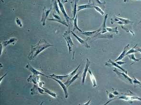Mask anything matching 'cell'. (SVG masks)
<instances>
[{"label": "cell", "mask_w": 141, "mask_h": 105, "mask_svg": "<svg viewBox=\"0 0 141 105\" xmlns=\"http://www.w3.org/2000/svg\"><path fill=\"white\" fill-rule=\"evenodd\" d=\"M63 37L64 38V39L66 40L67 46L68 47L69 49V54H70L71 50H72V47L73 45V43L72 42V41L71 40V38L70 37V31H66L63 35Z\"/></svg>", "instance_id": "cell-2"}, {"label": "cell", "mask_w": 141, "mask_h": 105, "mask_svg": "<svg viewBox=\"0 0 141 105\" xmlns=\"http://www.w3.org/2000/svg\"><path fill=\"white\" fill-rule=\"evenodd\" d=\"M68 1L67 0H62V2H67Z\"/></svg>", "instance_id": "cell-36"}, {"label": "cell", "mask_w": 141, "mask_h": 105, "mask_svg": "<svg viewBox=\"0 0 141 105\" xmlns=\"http://www.w3.org/2000/svg\"><path fill=\"white\" fill-rule=\"evenodd\" d=\"M7 74H8L7 73H5V74H4V75L3 76V77H1V78H0V83L1 82V81H2V79H3V78H4V77H5V76H6V75Z\"/></svg>", "instance_id": "cell-35"}, {"label": "cell", "mask_w": 141, "mask_h": 105, "mask_svg": "<svg viewBox=\"0 0 141 105\" xmlns=\"http://www.w3.org/2000/svg\"><path fill=\"white\" fill-rule=\"evenodd\" d=\"M51 9H52L51 6V7L50 9H46L45 8H44L43 13V15H42V20H41V22H42L43 26L45 25L46 20L47 19V17L51 10Z\"/></svg>", "instance_id": "cell-8"}, {"label": "cell", "mask_w": 141, "mask_h": 105, "mask_svg": "<svg viewBox=\"0 0 141 105\" xmlns=\"http://www.w3.org/2000/svg\"><path fill=\"white\" fill-rule=\"evenodd\" d=\"M80 71L77 74L74 75L72 77V78L70 79V80H69V81H67L64 83V84L66 85V86H67V87H68L69 86H70V85H71L72 82H73L75 80H76L77 79H78V78H79V74H80Z\"/></svg>", "instance_id": "cell-18"}, {"label": "cell", "mask_w": 141, "mask_h": 105, "mask_svg": "<svg viewBox=\"0 0 141 105\" xmlns=\"http://www.w3.org/2000/svg\"><path fill=\"white\" fill-rule=\"evenodd\" d=\"M137 45V44H136L133 48H132L129 50H128L126 52V56H127V55H128L129 54H131L132 53H138V51L137 50H136V49H135V48L136 47V46Z\"/></svg>", "instance_id": "cell-26"}, {"label": "cell", "mask_w": 141, "mask_h": 105, "mask_svg": "<svg viewBox=\"0 0 141 105\" xmlns=\"http://www.w3.org/2000/svg\"><path fill=\"white\" fill-rule=\"evenodd\" d=\"M134 80H133V84H137V85H140L141 86V82L140 81H139L137 79H136L135 78H134Z\"/></svg>", "instance_id": "cell-31"}, {"label": "cell", "mask_w": 141, "mask_h": 105, "mask_svg": "<svg viewBox=\"0 0 141 105\" xmlns=\"http://www.w3.org/2000/svg\"><path fill=\"white\" fill-rule=\"evenodd\" d=\"M106 92H107V94H108V99H110L109 101H108V102H107V103H105V105H106L107 104H108V103H109V102H112V101H113V99L115 98V95L113 93H112L111 92H109L108 91H106Z\"/></svg>", "instance_id": "cell-25"}, {"label": "cell", "mask_w": 141, "mask_h": 105, "mask_svg": "<svg viewBox=\"0 0 141 105\" xmlns=\"http://www.w3.org/2000/svg\"><path fill=\"white\" fill-rule=\"evenodd\" d=\"M113 71L122 79H124V80H127L130 83V84H133V80L131 78H130L129 77H128L126 73H124L123 72H120L118 71L116 68H115Z\"/></svg>", "instance_id": "cell-7"}, {"label": "cell", "mask_w": 141, "mask_h": 105, "mask_svg": "<svg viewBox=\"0 0 141 105\" xmlns=\"http://www.w3.org/2000/svg\"><path fill=\"white\" fill-rule=\"evenodd\" d=\"M105 65L108 67H115L116 68H119L120 69L122 70L123 72H125V73H126L127 74V71L124 69L122 68L121 67H120L117 63H115V62H113L112 60H111L110 59H109L108 62H106L105 63Z\"/></svg>", "instance_id": "cell-9"}, {"label": "cell", "mask_w": 141, "mask_h": 105, "mask_svg": "<svg viewBox=\"0 0 141 105\" xmlns=\"http://www.w3.org/2000/svg\"></svg>", "instance_id": "cell-39"}, {"label": "cell", "mask_w": 141, "mask_h": 105, "mask_svg": "<svg viewBox=\"0 0 141 105\" xmlns=\"http://www.w3.org/2000/svg\"><path fill=\"white\" fill-rule=\"evenodd\" d=\"M122 99L125 101H130V100H139L141 101V99L137 97H135V96H120L119 97H118L116 98H114L113 99V101L115 100V99Z\"/></svg>", "instance_id": "cell-6"}, {"label": "cell", "mask_w": 141, "mask_h": 105, "mask_svg": "<svg viewBox=\"0 0 141 105\" xmlns=\"http://www.w3.org/2000/svg\"><path fill=\"white\" fill-rule=\"evenodd\" d=\"M127 56H128L129 58L131 60L134 61V62H133V63L131 64V65H132V64H133L134 63H135V62H139V61H140L139 59H136L135 58V55L134 53H133V54H132L131 55L129 54V55H127Z\"/></svg>", "instance_id": "cell-27"}, {"label": "cell", "mask_w": 141, "mask_h": 105, "mask_svg": "<svg viewBox=\"0 0 141 105\" xmlns=\"http://www.w3.org/2000/svg\"><path fill=\"white\" fill-rule=\"evenodd\" d=\"M100 31V29H98L96 31H87V32H81V33L83 35L87 36H91L92 35H94L95 34H97Z\"/></svg>", "instance_id": "cell-20"}, {"label": "cell", "mask_w": 141, "mask_h": 105, "mask_svg": "<svg viewBox=\"0 0 141 105\" xmlns=\"http://www.w3.org/2000/svg\"><path fill=\"white\" fill-rule=\"evenodd\" d=\"M107 31L109 32H113L116 34L118 33V31H117V28L116 27L115 28H106Z\"/></svg>", "instance_id": "cell-29"}, {"label": "cell", "mask_w": 141, "mask_h": 105, "mask_svg": "<svg viewBox=\"0 0 141 105\" xmlns=\"http://www.w3.org/2000/svg\"><path fill=\"white\" fill-rule=\"evenodd\" d=\"M88 72H89V73L90 76V78H91V80H92V83H93V87L97 86V82H96V79H95V78L94 77V75L93 74V73H92V72L91 71V70L89 69L88 70Z\"/></svg>", "instance_id": "cell-24"}, {"label": "cell", "mask_w": 141, "mask_h": 105, "mask_svg": "<svg viewBox=\"0 0 141 105\" xmlns=\"http://www.w3.org/2000/svg\"><path fill=\"white\" fill-rule=\"evenodd\" d=\"M76 0V1H77V2H78V1H79V0Z\"/></svg>", "instance_id": "cell-38"}, {"label": "cell", "mask_w": 141, "mask_h": 105, "mask_svg": "<svg viewBox=\"0 0 141 105\" xmlns=\"http://www.w3.org/2000/svg\"><path fill=\"white\" fill-rule=\"evenodd\" d=\"M72 34L73 35V36L76 39V40L78 41V42H79L80 44H82L83 46H85V47H86L88 49H90V46L88 44V43L86 42H85L82 39H81V38H80L79 37H78L77 35H76L74 33H73L72 31H71Z\"/></svg>", "instance_id": "cell-13"}, {"label": "cell", "mask_w": 141, "mask_h": 105, "mask_svg": "<svg viewBox=\"0 0 141 105\" xmlns=\"http://www.w3.org/2000/svg\"><path fill=\"white\" fill-rule=\"evenodd\" d=\"M26 68H27V69H28L29 70H30L34 75H43V76H45L46 75H45V74H43V73H42L41 72L39 71L38 70L35 69V68H34L30 64V63H28L27 66H26Z\"/></svg>", "instance_id": "cell-11"}, {"label": "cell", "mask_w": 141, "mask_h": 105, "mask_svg": "<svg viewBox=\"0 0 141 105\" xmlns=\"http://www.w3.org/2000/svg\"><path fill=\"white\" fill-rule=\"evenodd\" d=\"M40 78V77L39 75H31L30 76V77L28 78L27 80L28 81H31L32 82H33L34 85H37V83L39 82V79Z\"/></svg>", "instance_id": "cell-16"}, {"label": "cell", "mask_w": 141, "mask_h": 105, "mask_svg": "<svg viewBox=\"0 0 141 105\" xmlns=\"http://www.w3.org/2000/svg\"><path fill=\"white\" fill-rule=\"evenodd\" d=\"M94 5L93 4L90 3V1H89V3L87 4H85V5H79L77 7V12H79L82 10L83 9H86L88 8H94Z\"/></svg>", "instance_id": "cell-15"}, {"label": "cell", "mask_w": 141, "mask_h": 105, "mask_svg": "<svg viewBox=\"0 0 141 105\" xmlns=\"http://www.w3.org/2000/svg\"><path fill=\"white\" fill-rule=\"evenodd\" d=\"M92 1L93 4L94 5H96L97 6H100L103 9H105V2H101L99 0H90Z\"/></svg>", "instance_id": "cell-19"}, {"label": "cell", "mask_w": 141, "mask_h": 105, "mask_svg": "<svg viewBox=\"0 0 141 105\" xmlns=\"http://www.w3.org/2000/svg\"><path fill=\"white\" fill-rule=\"evenodd\" d=\"M73 31H75V30H78V31H80L81 32H82L83 31L80 30L79 27H78L77 25V15H76L75 18L73 19Z\"/></svg>", "instance_id": "cell-23"}, {"label": "cell", "mask_w": 141, "mask_h": 105, "mask_svg": "<svg viewBox=\"0 0 141 105\" xmlns=\"http://www.w3.org/2000/svg\"><path fill=\"white\" fill-rule=\"evenodd\" d=\"M116 63H117L119 65H123V64H125L126 62H123L120 61H119L116 62Z\"/></svg>", "instance_id": "cell-32"}, {"label": "cell", "mask_w": 141, "mask_h": 105, "mask_svg": "<svg viewBox=\"0 0 141 105\" xmlns=\"http://www.w3.org/2000/svg\"><path fill=\"white\" fill-rule=\"evenodd\" d=\"M136 50H137L138 52H140L141 53V48H138V47H136ZM139 60H141V58L139 59Z\"/></svg>", "instance_id": "cell-33"}, {"label": "cell", "mask_w": 141, "mask_h": 105, "mask_svg": "<svg viewBox=\"0 0 141 105\" xmlns=\"http://www.w3.org/2000/svg\"><path fill=\"white\" fill-rule=\"evenodd\" d=\"M129 44H127L123 49V50L122 52L121 53V54L119 55V56L117 58L115 61V62H116L117 61H119L122 60L124 58V57L126 56V53L128 51V49L129 48Z\"/></svg>", "instance_id": "cell-12"}, {"label": "cell", "mask_w": 141, "mask_h": 105, "mask_svg": "<svg viewBox=\"0 0 141 105\" xmlns=\"http://www.w3.org/2000/svg\"><path fill=\"white\" fill-rule=\"evenodd\" d=\"M52 15H53V16L54 18L49 19L48 21H57L58 22H59V23H61V24H63V25H64L65 26H66V27L68 26V25L67 24V23L66 22H65V21L62 20L61 17L58 15H57V14H56L55 13H53Z\"/></svg>", "instance_id": "cell-10"}, {"label": "cell", "mask_w": 141, "mask_h": 105, "mask_svg": "<svg viewBox=\"0 0 141 105\" xmlns=\"http://www.w3.org/2000/svg\"><path fill=\"white\" fill-rule=\"evenodd\" d=\"M46 77L48 78H50V79H51L52 80H54L55 81H56L58 84H59V85L62 88L63 91H64V94H65V98L66 99H67L68 97V89H67V87L66 86V85L64 83H63L61 80H58V79H57L55 78H53V77H50V76H46Z\"/></svg>", "instance_id": "cell-4"}, {"label": "cell", "mask_w": 141, "mask_h": 105, "mask_svg": "<svg viewBox=\"0 0 141 105\" xmlns=\"http://www.w3.org/2000/svg\"><path fill=\"white\" fill-rule=\"evenodd\" d=\"M86 60H87L86 63V65H85V68H84V69L83 75H82V85L83 86L85 84V79H86V76H87V72L88 71L89 67H90V66L91 65V62L88 59H87Z\"/></svg>", "instance_id": "cell-5"}, {"label": "cell", "mask_w": 141, "mask_h": 105, "mask_svg": "<svg viewBox=\"0 0 141 105\" xmlns=\"http://www.w3.org/2000/svg\"><path fill=\"white\" fill-rule=\"evenodd\" d=\"M90 102H91V99H90L87 102H86V103H84V104H83V105H89V104H90Z\"/></svg>", "instance_id": "cell-34"}, {"label": "cell", "mask_w": 141, "mask_h": 105, "mask_svg": "<svg viewBox=\"0 0 141 105\" xmlns=\"http://www.w3.org/2000/svg\"><path fill=\"white\" fill-rule=\"evenodd\" d=\"M94 8L97 12H99L102 15H103L104 14V12L100 8V7L97 6L96 5H94Z\"/></svg>", "instance_id": "cell-28"}, {"label": "cell", "mask_w": 141, "mask_h": 105, "mask_svg": "<svg viewBox=\"0 0 141 105\" xmlns=\"http://www.w3.org/2000/svg\"><path fill=\"white\" fill-rule=\"evenodd\" d=\"M141 21H139V22H138V24H140V23H141Z\"/></svg>", "instance_id": "cell-37"}, {"label": "cell", "mask_w": 141, "mask_h": 105, "mask_svg": "<svg viewBox=\"0 0 141 105\" xmlns=\"http://www.w3.org/2000/svg\"><path fill=\"white\" fill-rule=\"evenodd\" d=\"M39 86H40V87H41V88H43V89H44V91H45V93L48 94L49 95H51V97H53V98H57L56 94L55 93L52 92V91H50V90L42 86L44 84V82H39Z\"/></svg>", "instance_id": "cell-14"}, {"label": "cell", "mask_w": 141, "mask_h": 105, "mask_svg": "<svg viewBox=\"0 0 141 105\" xmlns=\"http://www.w3.org/2000/svg\"><path fill=\"white\" fill-rule=\"evenodd\" d=\"M49 76L55 78H56L57 79H58V80H64V79H67V80H68V79L69 78V74L64 75V76L57 75H55V74H52V75H50Z\"/></svg>", "instance_id": "cell-21"}, {"label": "cell", "mask_w": 141, "mask_h": 105, "mask_svg": "<svg viewBox=\"0 0 141 105\" xmlns=\"http://www.w3.org/2000/svg\"><path fill=\"white\" fill-rule=\"evenodd\" d=\"M57 1L58 2V5H59V8H60V10L61 11L63 14L64 15V17H65L66 21H67V23H68V24L69 25V26L70 25V21L72 20H73V19H71L69 17V16L68 15V14H67L66 11H65V10L64 9V4L62 3V2L60 1V0H57Z\"/></svg>", "instance_id": "cell-3"}, {"label": "cell", "mask_w": 141, "mask_h": 105, "mask_svg": "<svg viewBox=\"0 0 141 105\" xmlns=\"http://www.w3.org/2000/svg\"><path fill=\"white\" fill-rule=\"evenodd\" d=\"M17 41V39L15 38H12L10 39V40H9L8 41H3V42L1 43V45L3 47V48L5 47H6L9 44H14Z\"/></svg>", "instance_id": "cell-17"}, {"label": "cell", "mask_w": 141, "mask_h": 105, "mask_svg": "<svg viewBox=\"0 0 141 105\" xmlns=\"http://www.w3.org/2000/svg\"><path fill=\"white\" fill-rule=\"evenodd\" d=\"M16 21V22L17 23V24L20 27H23V24L22 23V22L21 21V20H20V19H19L18 18H16L15 19Z\"/></svg>", "instance_id": "cell-30"}, {"label": "cell", "mask_w": 141, "mask_h": 105, "mask_svg": "<svg viewBox=\"0 0 141 105\" xmlns=\"http://www.w3.org/2000/svg\"><path fill=\"white\" fill-rule=\"evenodd\" d=\"M51 46H53V45L49 44L45 40H40L36 45L31 46V50L28 56V59L33 60L42 51Z\"/></svg>", "instance_id": "cell-1"}, {"label": "cell", "mask_w": 141, "mask_h": 105, "mask_svg": "<svg viewBox=\"0 0 141 105\" xmlns=\"http://www.w3.org/2000/svg\"><path fill=\"white\" fill-rule=\"evenodd\" d=\"M52 1V5L54 9V10L57 12L58 14H60V12L59 10V6H58V4H57L56 0H51Z\"/></svg>", "instance_id": "cell-22"}]
</instances>
